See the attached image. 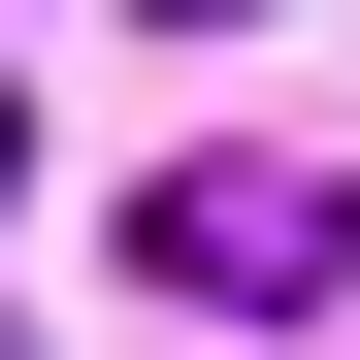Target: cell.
I'll use <instances>...</instances> for the list:
<instances>
[{"instance_id":"obj_1","label":"cell","mask_w":360,"mask_h":360,"mask_svg":"<svg viewBox=\"0 0 360 360\" xmlns=\"http://www.w3.org/2000/svg\"><path fill=\"white\" fill-rule=\"evenodd\" d=\"M131 262H164V295H229V328H295V295H360V197H328V164H164Z\"/></svg>"},{"instance_id":"obj_2","label":"cell","mask_w":360,"mask_h":360,"mask_svg":"<svg viewBox=\"0 0 360 360\" xmlns=\"http://www.w3.org/2000/svg\"><path fill=\"white\" fill-rule=\"evenodd\" d=\"M0 197H33V98H0Z\"/></svg>"}]
</instances>
